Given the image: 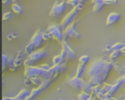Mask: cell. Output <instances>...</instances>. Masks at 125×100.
Masks as SVG:
<instances>
[{
    "instance_id": "obj_1",
    "label": "cell",
    "mask_w": 125,
    "mask_h": 100,
    "mask_svg": "<svg viewBox=\"0 0 125 100\" xmlns=\"http://www.w3.org/2000/svg\"><path fill=\"white\" fill-rule=\"evenodd\" d=\"M114 69V61L103 58L97 59L86 70V81L92 86L103 85Z\"/></svg>"
},
{
    "instance_id": "obj_2",
    "label": "cell",
    "mask_w": 125,
    "mask_h": 100,
    "mask_svg": "<svg viewBox=\"0 0 125 100\" xmlns=\"http://www.w3.org/2000/svg\"><path fill=\"white\" fill-rule=\"evenodd\" d=\"M23 75L26 78H31L32 77H40L42 79H52L55 80L56 77L51 72L50 70H45L40 67V66L25 67Z\"/></svg>"
},
{
    "instance_id": "obj_3",
    "label": "cell",
    "mask_w": 125,
    "mask_h": 100,
    "mask_svg": "<svg viewBox=\"0 0 125 100\" xmlns=\"http://www.w3.org/2000/svg\"><path fill=\"white\" fill-rule=\"evenodd\" d=\"M83 4L82 3H81L77 7H73V10L70 12H69L64 17V18L62 19V20L60 23V25L62 26L63 29H64L67 26H69L70 24H71L72 23L75 21V19H76L79 12L83 9Z\"/></svg>"
},
{
    "instance_id": "obj_4",
    "label": "cell",
    "mask_w": 125,
    "mask_h": 100,
    "mask_svg": "<svg viewBox=\"0 0 125 100\" xmlns=\"http://www.w3.org/2000/svg\"><path fill=\"white\" fill-rule=\"evenodd\" d=\"M47 31L56 41L62 43V42L64 40V31L60 24L56 23H51L47 29Z\"/></svg>"
},
{
    "instance_id": "obj_5",
    "label": "cell",
    "mask_w": 125,
    "mask_h": 100,
    "mask_svg": "<svg viewBox=\"0 0 125 100\" xmlns=\"http://www.w3.org/2000/svg\"><path fill=\"white\" fill-rule=\"evenodd\" d=\"M52 81H53V80L52 79H43V82L41 84V86H40L37 88L32 89L30 95L25 100H34L36 98H37L40 94H42L48 89Z\"/></svg>"
},
{
    "instance_id": "obj_6",
    "label": "cell",
    "mask_w": 125,
    "mask_h": 100,
    "mask_svg": "<svg viewBox=\"0 0 125 100\" xmlns=\"http://www.w3.org/2000/svg\"><path fill=\"white\" fill-rule=\"evenodd\" d=\"M61 45H62V52L60 54L66 61L76 59L77 53L71 48V47L67 42V40H63Z\"/></svg>"
},
{
    "instance_id": "obj_7",
    "label": "cell",
    "mask_w": 125,
    "mask_h": 100,
    "mask_svg": "<svg viewBox=\"0 0 125 100\" xmlns=\"http://www.w3.org/2000/svg\"><path fill=\"white\" fill-rule=\"evenodd\" d=\"M71 37L76 40L81 38V35L78 32L77 23L74 21L64 29V40H67V38Z\"/></svg>"
},
{
    "instance_id": "obj_8",
    "label": "cell",
    "mask_w": 125,
    "mask_h": 100,
    "mask_svg": "<svg viewBox=\"0 0 125 100\" xmlns=\"http://www.w3.org/2000/svg\"><path fill=\"white\" fill-rule=\"evenodd\" d=\"M67 4L66 1H63L62 2L56 1L54 4L53 5L51 11H50V15L53 18H58L66 10Z\"/></svg>"
},
{
    "instance_id": "obj_9",
    "label": "cell",
    "mask_w": 125,
    "mask_h": 100,
    "mask_svg": "<svg viewBox=\"0 0 125 100\" xmlns=\"http://www.w3.org/2000/svg\"><path fill=\"white\" fill-rule=\"evenodd\" d=\"M48 55V52L45 49H38L33 51L31 54L28 55V59L33 61L34 63L45 58Z\"/></svg>"
},
{
    "instance_id": "obj_10",
    "label": "cell",
    "mask_w": 125,
    "mask_h": 100,
    "mask_svg": "<svg viewBox=\"0 0 125 100\" xmlns=\"http://www.w3.org/2000/svg\"><path fill=\"white\" fill-rule=\"evenodd\" d=\"M43 38H42V31L40 29H38L35 31L30 40V42L33 44L35 49L39 48L43 43Z\"/></svg>"
},
{
    "instance_id": "obj_11",
    "label": "cell",
    "mask_w": 125,
    "mask_h": 100,
    "mask_svg": "<svg viewBox=\"0 0 125 100\" xmlns=\"http://www.w3.org/2000/svg\"><path fill=\"white\" fill-rule=\"evenodd\" d=\"M82 80L83 78H77L76 76L69 79L67 82V84L72 87L73 89L77 90V91H81V82H82Z\"/></svg>"
},
{
    "instance_id": "obj_12",
    "label": "cell",
    "mask_w": 125,
    "mask_h": 100,
    "mask_svg": "<svg viewBox=\"0 0 125 100\" xmlns=\"http://www.w3.org/2000/svg\"><path fill=\"white\" fill-rule=\"evenodd\" d=\"M121 18V14L116 12H111L106 19V25L107 26H111L114 25V23H116V22H118L119 20V19Z\"/></svg>"
},
{
    "instance_id": "obj_13",
    "label": "cell",
    "mask_w": 125,
    "mask_h": 100,
    "mask_svg": "<svg viewBox=\"0 0 125 100\" xmlns=\"http://www.w3.org/2000/svg\"><path fill=\"white\" fill-rule=\"evenodd\" d=\"M67 65L65 64V63L62 64H58V65H53L51 67L50 71L51 72L56 78L57 75L63 72H65L67 70Z\"/></svg>"
},
{
    "instance_id": "obj_14",
    "label": "cell",
    "mask_w": 125,
    "mask_h": 100,
    "mask_svg": "<svg viewBox=\"0 0 125 100\" xmlns=\"http://www.w3.org/2000/svg\"><path fill=\"white\" fill-rule=\"evenodd\" d=\"M13 60L14 59L9 56L8 55L2 54V71L7 68H9L10 66L13 64Z\"/></svg>"
},
{
    "instance_id": "obj_15",
    "label": "cell",
    "mask_w": 125,
    "mask_h": 100,
    "mask_svg": "<svg viewBox=\"0 0 125 100\" xmlns=\"http://www.w3.org/2000/svg\"><path fill=\"white\" fill-rule=\"evenodd\" d=\"M31 94V91L28 89H22L14 97H11V100H25Z\"/></svg>"
},
{
    "instance_id": "obj_16",
    "label": "cell",
    "mask_w": 125,
    "mask_h": 100,
    "mask_svg": "<svg viewBox=\"0 0 125 100\" xmlns=\"http://www.w3.org/2000/svg\"><path fill=\"white\" fill-rule=\"evenodd\" d=\"M86 65L79 63L78 67H77L76 73H75V76H76L77 78H83V77L86 75Z\"/></svg>"
},
{
    "instance_id": "obj_17",
    "label": "cell",
    "mask_w": 125,
    "mask_h": 100,
    "mask_svg": "<svg viewBox=\"0 0 125 100\" xmlns=\"http://www.w3.org/2000/svg\"><path fill=\"white\" fill-rule=\"evenodd\" d=\"M124 86V84L122 83V82H120V81H119V80H116V83H114V84H113V87H112V89H111V90L110 91V92L108 93L111 96H114L122 86Z\"/></svg>"
},
{
    "instance_id": "obj_18",
    "label": "cell",
    "mask_w": 125,
    "mask_h": 100,
    "mask_svg": "<svg viewBox=\"0 0 125 100\" xmlns=\"http://www.w3.org/2000/svg\"><path fill=\"white\" fill-rule=\"evenodd\" d=\"M92 86L91 84H89L86 80H84L83 79L82 80L81 85V91H86L87 93L92 94Z\"/></svg>"
},
{
    "instance_id": "obj_19",
    "label": "cell",
    "mask_w": 125,
    "mask_h": 100,
    "mask_svg": "<svg viewBox=\"0 0 125 100\" xmlns=\"http://www.w3.org/2000/svg\"><path fill=\"white\" fill-rule=\"evenodd\" d=\"M93 4H102L104 5H114L118 4V0H92Z\"/></svg>"
},
{
    "instance_id": "obj_20",
    "label": "cell",
    "mask_w": 125,
    "mask_h": 100,
    "mask_svg": "<svg viewBox=\"0 0 125 100\" xmlns=\"http://www.w3.org/2000/svg\"><path fill=\"white\" fill-rule=\"evenodd\" d=\"M12 10L17 15H21L23 12V9L22 6L16 2H15L12 4Z\"/></svg>"
},
{
    "instance_id": "obj_21",
    "label": "cell",
    "mask_w": 125,
    "mask_h": 100,
    "mask_svg": "<svg viewBox=\"0 0 125 100\" xmlns=\"http://www.w3.org/2000/svg\"><path fill=\"white\" fill-rule=\"evenodd\" d=\"M66 61V60L62 57V56L61 54L56 55L55 56L53 59H52V62L53 65H58V64H64Z\"/></svg>"
},
{
    "instance_id": "obj_22",
    "label": "cell",
    "mask_w": 125,
    "mask_h": 100,
    "mask_svg": "<svg viewBox=\"0 0 125 100\" xmlns=\"http://www.w3.org/2000/svg\"><path fill=\"white\" fill-rule=\"evenodd\" d=\"M91 94H92L81 91V92L77 95V98H78V100H88L89 98L90 97Z\"/></svg>"
},
{
    "instance_id": "obj_23",
    "label": "cell",
    "mask_w": 125,
    "mask_h": 100,
    "mask_svg": "<svg viewBox=\"0 0 125 100\" xmlns=\"http://www.w3.org/2000/svg\"><path fill=\"white\" fill-rule=\"evenodd\" d=\"M30 79L31 80L32 84H34L37 87H39L40 86H41V84L43 82V79L42 78H40V77H32Z\"/></svg>"
},
{
    "instance_id": "obj_24",
    "label": "cell",
    "mask_w": 125,
    "mask_h": 100,
    "mask_svg": "<svg viewBox=\"0 0 125 100\" xmlns=\"http://www.w3.org/2000/svg\"><path fill=\"white\" fill-rule=\"evenodd\" d=\"M121 54H122L121 50H113V51H111V53L110 54V60L114 61L121 56Z\"/></svg>"
},
{
    "instance_id": "obj_25",
    "label": "cell",
    "mask_w": 125,
    "mask_h": 100,
    "mask_svg": "<svg viewBox=\"0 0 125 100\" xmlns=\"http://www.w3.org/2000/svg\"><path fill=\"white\" fill-rule=\"evenodd\" d=\"M105 6V5L102 4H94V5L93 6V12H94L96 13L101 12L103 11V10L104 9Z\"/></svg>"
},
{
    "instance_id": "obj_26",
    "label": "cell",
    "mask_w": 125,
    "mask_h": 100,
    "mask_svg": "<svg viewBox=\"0 0 125 100\" xmlns=\"http://www.w3.org/2000/svg\"><path fill=\"white\" fill-rule=\"evenodd\" d=\"M34 50H35L34 46L33 45L32 43H31V42H29V44L26 46V48H25V53H26L27 55H29V54H31L33 51H34Z\"/></svg>"
},
{
    "instance_id": "obj_27",
    "label": "cell",
    "mask_w": 125,
    "mask_h": 100,
    "mask_svg": "<svg viewBox=\"0 0 125 100\" xmlns=\"http://www.w3.org/2000/svg\"><path fill=\"white\" fill-rule=\"evenodd\" d=\"M125 44L123 42H116L111 46V50H121L123 47H125Z\"/></svg>"
},
{
    "instance_id": "obj_28",
    "label": "cell",
    "mask_w": 125,
    "mask_h": 100,
    "mask_svg": "<svg viewBox=\"0 0 125 100\" xmlns=\"http://www.w3.org/2000/svg\"><path fill=\"white\" fill-rule=\"evenodd\" d=\"M89 59H90L89 56H88V55H83V56H81L79 58L78 61H79V63L86 65V64L89 61Z\"/></svg>"
},
{
    "instance_id": "obj_29",
    "label": "cell",
    "mask_w": 125,
    "mask_h": 100,
    "mask_svg": "<svg viewBox=\"0 0 125 100\" xmlns=\"http://www.w3.org/2000/svg\"><path fill=\"white\" fill-rule=\"evenodd\" d=\"M103 88V85H95V86H92V94L94 95H97L101 90V89Z\"/></svg>"
},
{
    "instance_id": "obj_30",
    "label": "cell",
    "mask_w": 125,
    "mask_h": 100,
    "mask_svg": "<svg viewBox=\"0 0 125 100\" xmlns=\"http://www.w3.org/2000/svg\"><path fill=\"white\" fill-rule=\"evenodd\" d=\"M66 3H67L68 5H70V6H72L73 7H77L78 4H80L82 3V2H81L79 0H67Z\"/></svg>"
},
{
    "instance_id": "obj_31",
    "label": "cell",
    "mask_w": 125,
    "mask_h": 100,
    "mask_svg": "<svg viewBox=\"0 0 125 100\" xmlns=\"http://www.w3.org/2000/svg\"><path fill=\"white\" fill-rule=\"evenodd\" d=\"M12 17H13V15L11 12H6L3 14L2 19H3V20H8L12 19Z\"/></svg>"
},
{
    "instance_id": "obj_32",
    "label": "cell",
    "mask_w": 125,
    "mask_h": 100,
    "mask_svg": "<svg viewBox=\"0 0 125 100\" xmlns=\"http://www.w3.org/2000/svg\"><path fill=\"white\" fill-rule=\"evenodd\" d=\"M34 62L33 61H31V59H26L24 61H23V65L25 67H31V66H34Z\"/></svg>"
},
{
    "instance_id": "obj_33",
    "label": "cell",
    "mask_w": 125,
    "mask_h": 100,
    "mask_svg": "<svg viewBox=\"0 0 125 100\" xmlns=\"http://www.w3.org/2000/svg\"><path fill=\"white\" fill-rule=\"evenodd\" d=\"M42 38H43V40L44 41H48L52 37H51V34L48 31H46V32H42Z\"/></svg>"
},
{
    "instance_id": "obj_34",
    "label": "cell",
    "mask_w": 125,
    "mask_h": 100,
    "mask_svg": "<svg viewBox=\"0 0 125 100\" xmlns=\"http://www.w3.org/2000/svg\"><path fill=\"white\" fill-rule=\"evenodd\" d=\"M21 62H22V59H18V58H15L13 60V64L15 66L18 67L21 64Z\"/></svg>"
},
{
    "instance_id": "obj_35",
    "label": "cell",
    "mask_w": 125,
    "mask_h": 100,
    "mask_svg": "<svg viewBox=\"0 0 125 100\" xmlns=\"http://www.w3.org/2000/svg\"><path fill=\"white\" fill-rule=\"evenodd\" d=\"M40 67H41L42 69H43V70H50L51 66L49 65L48 64H43L40 65Z\"/></svg>"
},
{
    "instance_id": "obj_36",
    "label": "cell",
    "mask_w": 125,
    "mask_h": 100,
    "mask_svg": "<svg viewBox=\"0 0 125 100\" xmlns=\"http://www.w3.org/2000/svg\"><path fill=\"white\" fill-rule=\"evenodd\" d=\"M23 83H24V85H25V86H29L31 84H32L31 79H30V78H26V79H25V80H24Z\"/></svg>"
},
{
    "instance_id": "obj_37",
    "label": "cell",
    "mask_w": 125,
    "mask_h": 100,
    "mask_svg": "<svg viewBox=\"0 0 125 100\" xmlns=\"http://www.w3.org/2000/svg\"><path fill=\"white\" fill-rule=\"evenodd\" d=\"M17 69H18V67L15 66L14 64H12L11 66L9 67V70H10V71H12V72H15Z\"/></svg>"
},
{
    "instance_id": "obj_38",
    "label": "cell",
    "mask_w": 125,
    "mask_h": 100,
    "mask_svg": "<svg viewBox=\"0 0 125 100\" xmlns=\"http://www.w3.org/2000/svg\"><path fill=\"white\" fill-rule=\"evenodd\" d=\"M117 80H119V81H120V82H122L124 85L125 84V75H123V76H122V77H120L119 78H118L117 79Z\"/></svg>"
},
{
    "instance_id": "obj_39",
    "label": "cell",
    "mask_w": 125,
    "mask_h": 100,
    "mask_svg": "<svg viewBox=\"0 0 125 100\" xmlns=\"http://www.w3.org/2000/svg\"><path fill=\"white\" fill-rule=\"evenodd\" d=\"M11 2H12V0H2V4H3L7 5V4H10Z\"/></svg>"
},
{
    "instance_id": "obj_40",
    "label": "cell",
    "mask_w": 125,
    "mask_h": 100,
    "mask_svg": "<svg viewBox=\"0 0 125 100\" xmlns=\"http://www.w3.org/2000/svg\"><path fill=\"white\" fill-rule=\"evenodd\" d=\"M98 99L97 97V96L96 95H94V94H91V96H90V97L89 98V100H97Z\"/></svg>"
},
{
    "instance_id": "obj_41",
    "label": "cell",
    "mask_w": 125,
    "mask_h": 100,
    "mask_svg": "<svg viewBox=\"0 0 125 100\" xmlns=\"http://www.w3.org/2000/svg\"><path fill=\"white\" fill-rule=\"evenodd\" d=\"M111 46H112V45H107L105 46V50H106V51H112V50H111Z\"/></svg>"
},
{
    "instance_id": "obj_42",
    "label": "cell",
    "mask_w": 125,
    "mask_h": 100,
    "mask_svg": "<svg viewBox=\"0 0 125 100\" xmlns=\"http://www.w3.org/2000/svg\"><path fill=\"white\" fill-rule=\"evenodd\" d=\"M13 38H14V37H13V36H12V34H9L7 35V39H8L9 40H12Z\"/></svg>"
},
{
    "instance_id": "obj_43",
    "label": "cell",
    "mask_w": 125,
    "mask_h": 100,
    "mask_svg": "<svg viewBox=\"0 0 125 100\" xmlns=\"http://www.w3.org/2000/svg\"><path fill=\"white\" fill-rule=\"evenodd\" d=\"M22 57H23V55H22V53H21V52H19V53H18V54L17 55V57H16V58H18V59H22Z\"/></svg>"
},
{
    "instance_id": "obj_44",
    "label": "cell",
    "mask_w": 125,
    "mask_h": 100,
    "mask_svg": "<svg viewBox=\"0 0 125 100\" xmlns=\"http://www.w3.org/2000/svg\"><path fill=\"white\" fill-rule=\"evenodd\" d=\"M100 100H111V97L110 98H108V97H102L100 99Z\"/></svg>"
},
{
    "instance_id": "obj_45",
    "label": "cell",
    "mask_w": 125,
    "mask_h": 100,
    "mask_svg": "<svg viewBox=\"0 0 125 100\" xmlns=\"http://www.w3.org/2000/svg\"><path fill=\"white\" fill-rule=\"evenodd\" d=\"M2 100H11V97H4L2 98Z\"/></svg>"
},
{
    "instance_id": "obj_46",
    "label": "cell",
    "mask_w": 125,
    "mask_h": 100,
    "mask_svg": "<svg viewBox=\"0 0 125 100\" xmlns=\"http://www.w3.org/2000/svg\"><path fill=\"white\" fill-rule=\"evenodd\" d=\"M121 52H122V53H124V54H125V47H123V48H122V50H121Z\"/></svg>"
},
{
    "instance_id": "obj_47",
    "label": "cell",
    "mask_w": 125,
    "mask_h": 100,
    "mask_svg": "<svg viewBox=\"0 0 125 100\" xmlns=\"http://www.w3.org/2000/svg\"><path fill=\"white\" fill-rule=\"evenodd\" d=\"M12 36H13L14 38H16V37H18V34H16V33H15V32L12 33Z\"/></svg>"
},
{
    "instance_id": "obj_48",
    "label": "cell",
    "mask_w": 125,
    "mask_h": 100,
    "mask_svg": "<svg viewBox=\"0 0 125 100\" xmlns=\"http://www.w3.org/2000/svg\"><path fill=\"white\" fill-rule=\"evenodd\" d=\"M111 100H117V99L114 98V97H111Z\"/></svg>"
},
{
    "instance_id": "obj_49",
    "label": "cell",
    "mask_w": 125,
    "mask_h": 100,
    "mask_svg": "<svg viewBox=\"0 0 125 100\" xmlns=\"http://www.w3.org/2000/svg\"><path fill=\"white\" fill-rule=\"evenodd\" d=\"M79 1H80L81 2H83V1H86V0H79Z\"/></svg>"
},
{
    "instance_id": "obj_50",
    "label": "cell",
    "mask_w": 125,
    "mask_h": 100,
    "mask_svg": "<svg viewBox=\"0 0 125 100\" xmlns=\"http://www.w3.org/2000/svg\"><path fill=\"white\" fill-rule=\"evenodd\" d=\"M12 2H14V3H15V2L16 1V0H12Z\"/></svg>"
},
{
    "instance_id": "obj_51",
    "label": "cell",
    "mask_w": 125,
    "mask_h": 100,
    "mask_svg": "<svg viewBox=\"0 0 125 100\" xmlns=\"http://www.w3.org/2000/svg\"><path fill=\"white\" fill-rule=\"evenodd\" d=\"M58 100H63V99H59Z\"/></svg>"
}]
</instances>
